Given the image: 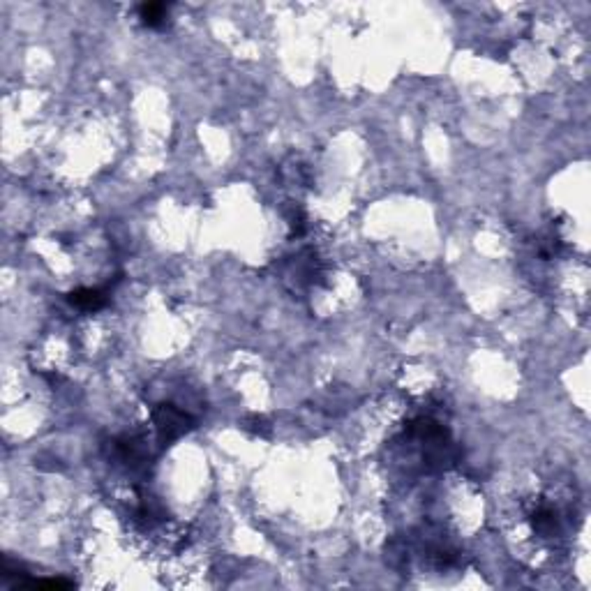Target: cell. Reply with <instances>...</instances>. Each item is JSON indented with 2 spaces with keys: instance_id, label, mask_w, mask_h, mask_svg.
I'll return each instance as SVG.
<instances>
[{
  "instance_id": "obj_1",
  "label": "cell",
  "mask_w": 591,
  "mask_h": 591,
  "mask_svg": "<svg viewBox=\"0 0 591 591\" xmlns=\"http://www.w3.org/2000/svg\"><path fill=\"white\" fill-rule=\"evenodd\" d=\"M155 423H157V430H160L162 441H171V439H176L178 435H182V432L187 430L189 418H187V413L178 411L176 406L162 404L155 413Z\"/></svg>"
},
{
  "instance_id": "obj_2",
  "label": "cell",
  "mask_w": 591,
  "mask_h": 591,
  "mask_svg": "<svg viewBox=\"0 0 591 591\" xmlns=\"http://www.w3.org/2000/svg\"><path fill=\"white\" fill-rule=\"evenodd\" d=\"M70 303L74 307H81V310H99L106 303V296L99 289H81L70 296Z\"/></svg>"
},
{
  "instance_id": "obj_3",
  "label": "cell",
  "mask_w": 591,
  "mask_h": 591,
  "mask_svg": "<svg viewBox=\"0 0 591 591\" xmlns=\"http://www.w3.org/2000/svg\"><path fill=\"white\" fill-rule=\"evenodd\" d=\"M139 19L146 23V26H162L164 19H166V5L160 3H148V5H141L139 7Z\"/></svg>"
}]
</instances>
